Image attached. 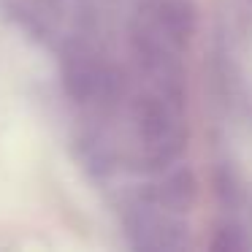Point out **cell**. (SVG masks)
Here are the masks:
<instances>
[{
  "mask_svg": "<svg viewBox=\"0 0 252 252\" xmlns=\"http://www.w3.org/2000/svg\"><path fill=\"white\" fill-rule=\"evenodd\" d=\"M141 28L165 44H185L195 28V8L190 0H144Z\"/></svg>",
  "mask_w": 252,
  "mask_h": 252,
  "instance_id": "obj_1",
  "label": "cell"
},
{
  "mask_svg": "<svg viewBox=\"0 0 252 252\" xmlns=\"http://www.w3.org/2000/svg\"><path fill=\"white\" fill-rule=\"evenodd\" d=\"M65 82H68V90H71L73 98L95 100V98L109 93L114 79H111V73L98 60L82 55V57H71L68 71H65Z\"/></svg>",
  "mask_w": 252,
  "mask_h": 252,
  "instance_id": "obj_2",
  "label": "cell"
},
{
  "mask_svg": "<svg viewBox=\"0 0 252 252\" xmlns=\"http://www.w3.org/2000/svg\"><path fill=\"white\" fill-rule=\"evenodd\" d=\"M130 233L136 236V244L147 250H174L182 244V225L165 217H138L130 225Z\"/></svg>",
  "mask_w": 252,
  "mask_h": 252,
  "instance_id": "obj_3",
  "label": "cell"
},
{
  "mask_svg": "<svg viewBox=\"0 0 252 252\" xmlns=\"http://www.w3.org/2000/svg\"><path fill=\"white\" fill-rule=\"evenodd\" d=\"M158 201L163 203V206H168V209H176V212L185 209V206H190V201H192V179L185 174V171L168 176V179L158 187Z\"/></svg>",
  "mask_w": 252,
  "mask_h": 252,
  "instance_id": "obj_4",
  "label": "cell"
}]
</instances>
